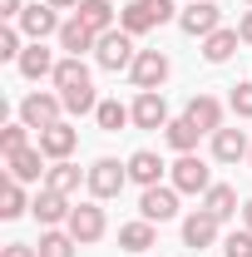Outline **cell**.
Listing matches in <instances>:
<instances>
[{
    "label": "cell",
    "instance_id": "cell-1",
    "mask_svg": "<svg viewBox=\"0 0 252 257\" xmlns=\"http://www.w3.org/2000/svg\"><path fill=\"white\" fill-rule=\"evenodd\" d=\"M55 94L64 99V114H94L99 99H94V79H89V64L79 60V55H64L55 64Z\"/></svg>",
    "mask_w": 252,
    "mask_h": 257
},
{
    "label": "cell",
    "instance_id": "cell-2",
    "mask_svg": "<svg viewBox=\"0 0 252 257\" xmlns=\"http://www.w3.org/2000/svg\"><path fill=\"white\" fill-rule=\"evenodd\" d=\"M94 60L99 69H109V74H119V69H134V60H139V50H134V35L129 30H104L99 35V45H94Z\"/></svg>",
    "mask_w": 252,
    "mask_h": 257
},
{
    "label": "cell",
    "instance_id": "cell-3",
    "mask_svg": "<svg viewBox=\"0 0 252 257\" xmlns=\"http://www.w3.org/2000/svg\"><path fill=\"white\" fill-rule=\"evenodd\" d=\"M69 237L79 242V247H94L99 237L109 232V218H104V208H99V198H89V203H74V213H69Z\"/></svg>",
    "mask_w": 252,
    "mask_h": 257
},
{
    "label": "cell",
    "instance_id": "cell-4",
    "mask_svg": "<svg viewBox=\"0 0 252 257\" xmlns=\"http://www.w3.org/2000/svg\"><path fill=\"white\" fill-rule=\"evenodd\" d=\"M124 183H129V163H119V159H94L89 163V198H99V203H109V198H119L124 193Z\"/></svg>",
    "mask_w": 252,
    "mask_h": 257
},
{
    "label": "cell",
    "instance_id": "cell-5",
    "mask_svg": "<svg viewBox=\"0 0 252 257\" xmlns=\"http://www.w3.org/2000/svg\"><path fill=\"white\" fill-rule=\"evenodd\" d=\"M168 183L178 193H193V198H203V193L213 188V173H208V163L198 159V154H178V163L168 168Z\"/></svg>",
    "mask_w": 252,
    "mask_h": 257
},
{
    "label": "cell",
    "instance_id": "cell-6",
    "mask_svg": "<svg viewBox=\"0 0 252 257\" xmlns=\"http://www.w3.org/2000/svg\"><path fill=\"white\" fill-rule=\"evenodd\" d=\"M60 114H64V99L50 94V89H30V94L20 99V119H25L35 134L50 128V124H60Z\"/></svg>",
    "mask_w": 252,
    "mask_h": 257
},
{
    "label": "cell",
    "instance_id": "cell-7",
    "mask_svg": "<svg viewBox=\"0 0 252 257\" xmlns=\"http://www.w3.org/2000/svg\"><path fill=\"white\" fill-rule=\"evenodd\" d=\"M178 30L193 35V40H208L213 30H222V10L213 0H188V5L178 10Z\"/></svg>",
    "mask_w": 252,
    "mask_h": 257
},
{
    "label": "cell",
    "instance_id": "cell-8",
    "mask_svg": "<svg viewBox=\"0 0 252 257\" xmlns=\"http://www.w3.org/2000/svg\"><path fill=\"white\" fill-rule=\"evenodd\" d=\"M139 218H149V223H173V218H178V188H173V183L144 188L139 193Z\"/></svg>",
    "mask_w": 252,
    "mask_h": 257
},
{
    "label": "cell",
    "instance_id": "cell-9",
    "mask_svg": "<svg viewBox=\"0 0 252 257\" xmlns=\"http://www.w3.org/2000/svg\"><path fill=\"white\" fill-rule=\"evenodd\" d=\"M173 74V64L163 50H139V60L129 69V79H134V89H163V79Z\"/></svg>",
    "mask_w": 252,
    "mask_h": 257
},
{
    "label": "cell",
    "instance_id": "cell-10",
    "mask_svg": "<svg viewBox=\"0 0 252 257\" xmlns=\"http://www.w3.org/2000/svg\"><path fill=\"white\" fill-rule=\"evenodd\" d=\"M30 213H35V223H40V227H60V223H69L74 203H69L64 193H55V188H40L30 198Z\"/></svg>",
    "mask_w": 252,
    "mask_h": 257
},
{
    "label": "cell",
    "instance_id": "cell-11",
    "mask_svg": "<svg viewBox=\"0 0 252 257\" xmlns=\"http://www.w3.org/2000/svg\"><path fill=\"white\" fill-rule=\"evenodd\" d=\"M74 144H79V128L69 124V119H60V124H50V128H40V154L50 163H60L74 154Z\"/></svg>",
    "mask_w": 252,
    "mask_h": 257
},
{
    "label": "cell",
    "instance_id": "cell-12",
    "mask_svg": "<svg viewBox=\"0 0 252 257\" xmlns=\"http://www.w3.org/2000/svg\"><path fill=\"white\" fill-rule=\"evenodd\" d=\"M218 218L208 213V208H198V213H188L183 218V247H193V252H208L213 242H218Z\"/></svg>",
    "mask_w": 252,
    "mask_h": 257
},
{
    "label": "cell",
    "instance_id": "cell-13",
    "mask_svg": "<svg viewBox=\"0 0 252 257\" xmlns=\"http://www.w3.org/2000/svg\"><path fill=\"white\" fill-rule=\"evenodd\" d=\"M15 25L25 30V40H50V35L64 30V20H60V10H55V5H25V15H20Z\"/></svg>",
    "mask_w": 252,
    "mask_h": 257
},
{
    "label": "cell",
    "instance_id": "cell-14",
    "mask_svg": "<svg viewBox=\"0 0 252 257\" xmlns=\"http://www.w3.org/2000/svg\"><path fill=\"white\" fill-rule=\"evenodd\" d=\"M129 109H134V128H168V99L158 89H139Z\"/></svg>",
    "mask_w": 252,
    "mask_h": 257
},
{
    "label": "cell",
    "instance_id": "cell-15",
    "mask_svg": "<svg viewBox=\"0 0 252 257\" xmlns=\"http://www.w3.org/2000/svg\"><path fill=\"white\" fill-rule=\"evenodd\" d=\"M5 168H10V178H15V183H40V173H50V168H45V154H40V144L20 149V154H10Z\"/></svg>",
    "mask_w": 252,
    "mask_h": 257
},
{
    "label": "cell",
    "instance_id": "cell-16",
    "mask_svg": "<svg viewBox=\"0 0 252 257\" xmlns=\"http://www.w3.org/2000/svg\"><path fill=\"white\" fill-rule=\"evenodd\" d=\"M183 114H188L203 134H218V128H222V99H213V94H193L188 104H183Z\"/></svg>",
    "mask_w": 252,
    "mask_h": 257
},
{
    "label": "cell",
    "instance_id": "cell-17",
    "mask_svg": "<svg viewBox=\"0 0 252 257\" xmlns=\"http://www.w3.org/2000/svg\"><path fill=\"white\" fill-rule=\"evenodd\" d=\"M163 168H168V163L158 159L154 149H139V154H129V183H139V188H154L158 178H163Z\"/></svg>",
    "mask_w": 252,
    "mask_h": 257
},
{
    "label": "cell",
    "instance_id": "cell-18",
    "mask_svg": "<svg viewBox=\"0 0 252 257\" xmlns=\"http://www.w3.org/2000/svg\"><path fill=\"white\" fill-rule=\"evenodd\" d=\"M79 183H89V168H74L69 159L50 163V173H45V188L64 193V198H74V193H79Z\"/></svg>",
    "mask_w": 252,
    "mask_h": 257
},
{
    "label": "cell",
    "instance_id": "cell-19",
    "mask_svg": "<svg viewBox=\"0 0 252 257\" xmlns=\"http://www.w3.org/2000/svg\"><path fill=\"white\" fill-rule=\"evenodd\" d=\"M247 154H252V144H247L242 128H227V124H222L218 134H213V159H218V163H237V159H247Z\"/></svg>",
    "mask_w": 252,
    "mask_h": 257
},
{
    "label": "cell",
    "instance_id": "cell-20",
    "mask_svg": "<svg viewBox=\"0 0 252 257\" xmlns=\"http://www.w3.org/2000/svg\"><path fill=\"white\" fill-rule=\"evenodd\" d=\"M55 64H60V60H55V50H45V40H30L15 69H20L25 79H45V74H55Z\"/></svg>",
    "mask_w": 252,
    "mask_h": 257
},
{
    "label": "cell",
    "instance_id": "cell-21",
    "mask_svg": "<svg viewBox=\"0 0 252 257\" xmlns=\"http://www.w3.org/2000/svg\"><path fill=\"white\" fill-rule=\"evenodd\" d=\"M55 40H60V50H64V55H79V60H84V55H89V50L99 45V35L89 30L84 20H64V30L55 35Z\"/></svg>",
    "mask_w": 252,
    "mask_h": 257
},
{
    "label": "cell",
    "instance_id": "cell-22",
    "mask_svg": "<svg viewBox=\"0 0 252 257\" xmlns=\"http://www.w3.org/2000/svg\"><path fill=\"white\" fill-rule=\"evenodd\" d=\"M74 20H84V25H89L94 35H104V30H114V25H119V10H114L109 0H79Z\"/></svg>",
    "mask_w": 252,
    "mask_h": 257
},
{
    "label": "cell",
    "instance_id": "cell-23",
    "mask_svg": "<svg viewBox=\"0 0 252 257\" xmlns=\"http://www.w3.org/2000/svg\"><path fill=\"white\" fill-rule=\"evenodd\" d=\"M163 139H168V149H173V154H193V149H198V139H203V128L193 124L188 114H178V119H168Z\"/></svg>",
    "mask_w": 252,
    "mask_h": 257
},
{
    "label": "cell",
    "instance_id": "cell-24",
    "mask_svg": "<svg viewBox=\"0 0 252 257\" xmlns=\"http://www.w3.org/2000/svg\"><path fill=\"white\" fill-rule=\"evenodd\" d=\"M237 45H242V35L222 25V30H213L208 40H203V60H208V64H227L232 55H237Z\"/></svg>",
    "mask_w": 252,
    "mask_h": 257
},
{
    "label": "cell",
    "instance_id": "cell-25",
    "mask_svg": "<svg viewBox=\"0 0 252 257\" xmlns=\"http://www.w3.org/2000/svg\"><path fill=\"white\" fill-rule=\"evenodd\" d=\"M119 247H124V252H149V247H158V227L149 223V218L124 223L119 227Z\"/></svg>",
    "mask_w": 252,
    "mask_h": 257
},
{
    "label": "cell",
    "instance_id": "cell-26",
    "mask_svg": "<svg viewBox=\"0 0 252 257\" xmlns=\"http://www.w3.org/2000/svg\"><path fill=\"white\" fill-rule=\"evenodd\" d=\"M203 208L218 218V223H227V218H237V188L232 183H213V188L203 193Z\"/></svg>",
    "mask_w": 252,
    "mask_h": 257
},
{
    "label": "cell",
    "instance_id": "cell-27",
    "mask_svg": "<svg viewBox=\"0 0 252 257\" xmlns=\"http://www.w3.org/2000/svg\"><path fill=\"white\" fill-rule=\"evenodd\" d=\"M119 30H129V35H134V40H139V35L158 30V20H154V10H149L144 0H129L124 10H119Z\"/></svg>",
    "mask_w": 252,
    "mask_h": 257
},
{
    "label": "cell",
    "instance_id": "cell-28",
    "mask_svg": "<svg viewBox=\"0 0 252 257\" xmlns=\"http://www.w3.org/2000/svg\"><path fill=\"white\" fill-rule=\"evenodd\" d=\"M94 119H99V128H104V134H119L124 124H134V109H129V104H119V99H99Z\"/></svg>",
    "mask_w": 252,
    "mask_h": 257
},
{
    "label": "cell",
    "instance_id": "cell-29",
    "mask_svg": "<svg viewBox=\"0 0 252 257\" xmlns=\"http://www.w3.org/2000/svg\"><path fill=\"white\" fill-rule=\"evenodd\" d=\"M35 247H40V257H74V247H79V242L69 237V227H45Z\"/></svg>",
    "mask_w": 252,
    "mask_h": 257
},
{
    "label": "cell",
    "instance_id": "cell-30",
    "mask_svg": "<svg viewBox=\"0 0 252 257\" xmlns=\"http://www.w3.org/2000/svg\"><path fill=\"white\" fill-rule=\"evenodd\" d=\"M30 208V198H25V183H15V178H5V188H0V218L10 223V218H20Z\"/></svg>",
    "mask_w": 252,
    "mask_h": 257
},
{
    "label": "cell",
    "instance_id": "cell-31",
    "mask_svg": "<svg viewBox=\"0 0 252 257\" xmlns=\"http://www.w3.org/2000/svg\"><path fill=\"white\" fill-rule=\"evenodd\" d=\"M20 55H25V30L0 25V64H20Z\"/></svg>",
    "mask_w": 252,
    "mask_h": 257
},
{
    "label": "cell",
    "instance_id": "cell-32",
    "mask_svg": "<svg viewBox=\"0 0 252 257\" xmlns=\"http://www.w3.org/2000/svg\"><path fill=\"white\" fill-rule=\"evenodd\" d=\"M20 149H30V124H25V119H15V124L0 128V154L10 159V154H20Z\"/></svg>",
    "mask_w": 252,
    "mask_h": 257
},
{
    "label": "cell",
    "instance_id": "cell-33",
    "mask_svg": "<svg viewBox=\"0 0 252 257\" xmlns=\"http://www.w3.org/2000/svg\"><path fill=\"white\" fill-rule=\"evenodd\" d=\"M222 257H252V232L247 227H237V232L222 237Z\"/></svg>",
    "mask_w": 252,
    "mask_h": 257
},
{
    "label": "cell",
    "instance_id": "cell-34",
    "mask_svg": "<svg viewBox=\"0 0 252 257\" xmlns=\"http://www.w3.org/2000/svg\"><path fill=\"white\" fill-rule=\"evenodd\" d=\"M227 109H232L237 119H252V79L232 84V99H227Z\"/></svg>",
    "mask_w": 252,
    "mask_h": 257
},
{
    "label": "cell",
    "instance_id": "cell-35",
    "mask_svg": "<svg viewBox=\"0 0 252 257\" xmlns=\"http://www.w3.org/2000/svg\"><path fill=\"white\" fill-rule=\"evenodd\" d=\"M20 15H25V0H0V20L5 25H15Z\"/></svg>",
    "mask_w": 252,
    "mask_h": 257
},
{
    "label": "cell",
    "instance_id": "cell-36",
    "mask_svg": "<svg viewBox=\"0 0 252 257\" xmlns=\"http://www.w3.org/2000/svg\"><path fill=\"white\" fill-rule=\"evenodd\" d=\"M0 257H40V247H30V242H5Z\"/></svg>",
    "mask_w": 252,
    "mask_h": 257
},
{
    "label": "cell",
    "instance_id": "cell-37",
    "mask_svg": "<svg viewBox=\"0 0 252 257\" xmlns=\"http://www.w3.org/2000/svg\"><path fill=\"white\" fill-rule=\"evenodd\" d=\"M237 35H242V45H252V5H247V15L237 20Z\"/></svg>",
    "mask_w": 252,
    "mask_h": 257
},
{
    "label": "cell",
    "instance_id": "cell-38",
    "mask_svg": "<svg viewBox=\"0 0 252 257\" xmlns=\"http://www.w3.org/2000/svg\"><path fill=\"white\" fill-rule=\"evenodd\" d=\"M45 5H55V10H79V0H45Z\"/></svg>",
    "mask_w": 252,
    "mask_h": 257
},
{
    "label": "cell",
    "instance_id": "cell-39",
    "mask_svg": "<svg viewBox=\"0 0 252 257\" xmlns=\"http://www.w3.org/2000/svg\"><path fill=\"white\" fill-rule=\"evenodd\" d=\"M242 227H247V232H252V198H247V203H242Z\"/></svg>",
    "mask_w": 252,
    "mask_h": 257
},
{
    "label": "cell",
    "instance_id": "cell-40",
    "mask_svg": "<svg viewBox=\"0 0 252 257\" xmlns=\"http://www.w3.org/2000/svg\"><path fill=\"white\" fill-rule=\"evenodd\" d=\"M247 163H252V154H247Z\"/></svg>",
    "mask_w": 252,
    "mask_h": 257
},
{
    "label": "cell",
    "instance_id": "cell-41",
    "mask_svg": "<svg viewBox=\"0 0 252 257\" xmlns=\"http://www.w3.org/2000/svg\"><path fill=\"white\" fill-rule=\"evenodd\" d=\"M247 5H252V0H247Z\"/></svg>",
    "mask_w": 252,
    "mask_h": 257
}]
</instances>
